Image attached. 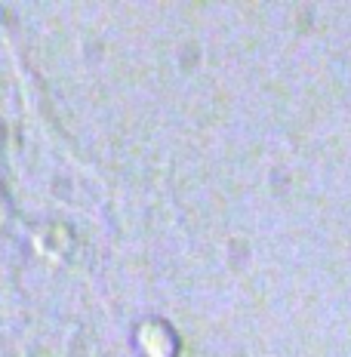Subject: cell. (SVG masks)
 <instances>
[{
	"label": "cell",
	"instance_id": "6da1fadb",
	"mask_svg": "<svg viewBox=\"0 0 351 357\" xmlns=\"http://www.w3.org/2000/svg\"><path fill=\"white\" fill-rule=\"evenodd\" d=\"M139 342L148 357H173L176 354V336L167 324L148 321L139 326Z\"/></svg>",
	"mask_w": 351,
	"mask_h": 357
}]
</instances>
